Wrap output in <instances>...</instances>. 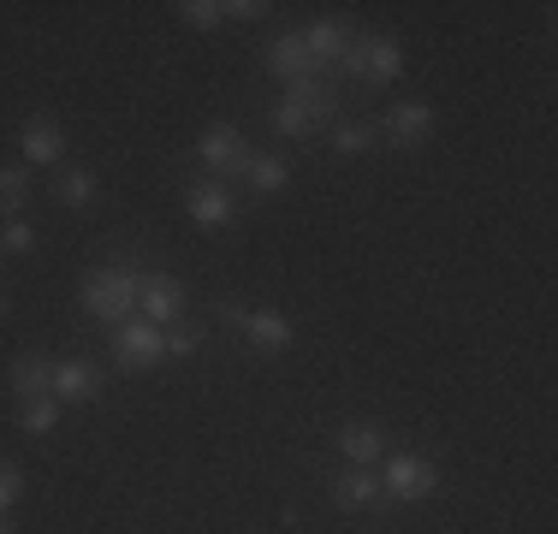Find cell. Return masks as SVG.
I'll use <instances>...</instances> for the list:
<instances>
[{
  "label": "cell",
  "mask_w": 558,
  "mask_h": 534,
  "mask_svg": "<svg viewBox=\"0 0 558 534\" xmlns=\"http://www.w3.org/2000/svg\"><path fill=\"white\" fill-rule=\"evenodd\" d=\"M380 493H387V505H422V499L440 493V470H434L428 458H410V451H387Z\"/></svg>",
  "instance_id": "cell-4"
},
{
  "label": "cell",
  "mask_w": 558,
  "mask_h": 534,
  "mask_svg": "<svg viewBox=\"0 0 558 534\" xmlns=\"http://www.w3.org/2000/svg\"><path fill=\"white\" fill-rule=\"evenodd\" d=\"M31 208V167H0V220H24Z\"/></svg>",
  "instance_id": "cell-20"
},
{
  "label": "cell",
  "mask_w": 558,
  "mask_h": 534,
  "mask_svg": "<svg viewBox=\"0 0 558 534\" xmlns=\"http://www.w3.org/2000/svg\"><path fill=\"white\" fill-rule=\"evenodd\" d=\"M375 137H387L392 149H422V143L434 137V101L410 96V101H392L387 113H380Z\"/></svg>",
  "instance_id": "cell-7"
},
{
  "label": "cell",
  "mask_w": 558,
  "mask_h": 534,
  "mask_svg": "<svg viewBox=\"0 0 558 534\" xmlns=\"http://www.w3.org/2000/svg\"><path fill=\"white\" fill-rule=\"evenodd\" d=\"M351 43H356V31L344 19H315L310 31H303V48H310V60L322 65V72H327V65L339 72V60L351 53Z\"/></svg>",
  "instance_id": "cell-16"
},
{
  "label": "cell",
  "mask_w": 558,
  "mask_h": 534,
  "mask_svg": "<svg viewBox=\"0 0 558 534\" xmlns=\"http://www.w3.org/2000/svg\"><path fill=\"white\" fill-rule=\"evenodd\" d=\"M19 499H24V470L12 458H0V517H7Z\"/></svg>",
  "instance_id": "cell-26"
},
{
  "label": "cell",
  "mask_w": 558,
  "mask_h": 534,
  "mask_svg": "<svg viewBox=\"0 0 558 534\" xmlns=\"http://www.w3.org/2000/svg\"><path fill=\"white\" fill-rule=\"evenodd\" d=\"M339 77H356V84H398L404 77V43L398 36H356L351 53L339 60Z\"/></svg>",
  "instance_id": "cell-3"
},
{
  "label": "cell",
  "mask_w": 558,
  "mask_h": 534,
  "mask_svg": "<svg viewBox=\"0 0 558 534\" xmlns=\"http://www.w3.org/2000/svg\"><path fill=\"white\" fill-rule=\"evenodd\" d=\"M184 303H191L184 279H172V274H143V286H137V315H143V320L172 327V320H184Z\"/></svg>",
  "instance_id": "cell-10"
},
{
  "label": "cell",
  "mask_w": 558,
  "mask_h": 534,
  "mask_svg": "<svg viewBox=\"0 0 558 534\" xmlns=\"http://www.w3.org/2000/svg\"><path fill=\"white\" fill-rule=\"evenodd\" d=\"M19 155H24V167H65V131H60L48 113L24 119V131H19Z\"/></svg>",
  "instance_id": "cell-12"
},
{
  "label": "cell",
  "mask_w": 558,
  "mask_h": 534,
  "mask_svg": "<svg viewBox=\"0 0 558 534\" xmlns=\"http://www.w3.org/2000/svg\"><path fill=\"white\" fill-rule=\"evenodd\" d=\"M161 363H167V339H161V327H155V320L131 315L125 327H113V368L149 374V368H161Z\"/></svg>",
  "instance_id": "cell-6"
},
{
  "label": "cell",
  "mask_w": 558,
  "mask_h": 534,
  "mask_svg": "<svg viewBox=\"0 0 558 534\" xmlns=\"http://www.w3.org/2000/svg\"><path fill=\"white\" fill-rule=\"evenodd\" d=\"M244 179H250V191H256V196H274V191H286V184H291V160L279 149H250Z\"/></svg>",
  "instance_id": "cell-18"
},
{
  "label": "cell",
  "mask_w": 558,
  "mask_h": 534,
  "mask_svg": "<svg viewBox=\"0 0 558 534\" xmlns=\"http://www.w3.org/2000/svg\"><path fill=\"white\" fill-rule=\"evenodd\" d=\"M333 451L351 470H380V458H387V427L380 422H344V427H333Z\"/></svg>",
  "instance_id": "cell-11"
},
{
  "label": "cell",
  "mask_w": 558,
  "mask_h": 534,
  "mask_svg": "<svg viewBox=\"0 0 558 534\" xmlns=\"http://www.w3.org/2000/svg\"><path fill=\"white\" fill-rule=\"evenodd\" d=\"M196 160L208 167V179H244V160H250V137L238 125H208L203 143H196Z\"/></svg>",
  "instance_id": "cell-8"
},
{
  "label": "cell",
  "mask_w": 558,
  "mask_h": 534,
  "mask_svg": "<svg viewBox=\"0 0 558 534\" xmlns=\"http://www.w3.org/2000/svg\"><path fill=\"white\" fill-rule=\"evenodd\" d=\"M268 0H226V19H238V24H256V19H268Z\"/></svg>",
  "instance_id": "cell-27"
},
{
  "label": "cell",
  "mask_w": 558,
  "mask_h": 534,
  "mask_svg": "<svg viewBox=\"0 0 558 534\" xmlns=\"http://www.w3.org/2000/svg\"><path fill=\"white\" fill-rule=\"evenodd\" d=\"M137 286H143V267L137 262H108V267H89L84 279H77V310L89 320H101V327H125L131 315H137Z\"/></svg>",
  "instance_id": "cell-1"
},
{
  "label": "cell",
  "mask_w": 558,
  "mask_h": 534,
  "mask_svg": "<svg viewBox=\"0 0 558 534\" xmlns=\"http://www.w3.org/2000/svg\"><path fill=\"white\" fill-rule=\"evenodd\" d=\"M0 250H7V256H31V250H36V226L31 220H7V226H0Z\"/></svg>",
  "instance_id": "cell-25"
},
{
  "label": "cell",
  "mask_w": 558,
  "mask_h": 534,
  "mask_svg": "<svg viewBox=\"0 0 558 534\" xmlns=\"http://www.w3.org/2000/svg\"><path fill=\"white\" fill-rule=\"evenodd\" d=\"M161 339H167V363H191V356L208 344V327H196V320H172V327H161Z\"/></svg>",
  "instance_id": "cell-23"
},
{
  "label": "cell",
  "mask_w": 558,
  "mask_h": 534,
  "mask_svg": "<svg viewBox=\"0 0 558 534\" xmlns=\"http://www.w3.org/2000/svg\"><path fill=\"white\" fill-rule=\"evenodd\" d=\"M0 534H12V529H7V517H0Z\"/></svg>",
  "instance_id": "cell-29"
},
{
  "label": "cell",
  "mask_w": 558,
  "mask_h": 534,
  "mask_svg": "<svg viewBox=\"0 0 558 534\" xmlns=\"http://www.w3.org/2000/svg\"><path fill=\"white\" fill-rule=\"evenodd\" d=\"M48 398H60L65 404H96L101 398V368L84 363V356H65V363H54V386H48Z\"/></svg>",
  "instance_id": "cell-14"
},
{
  "label": "cell",
  "mask_w": 558,
  "mask_h": 534,
  "mask_svg": "<svg viewBox=\"0 0 558 534\" xmlns=\"http://www.w3.org/2000/svg\"><path fill=\"white\" fill-rule=\"evenodd\" d=\"M339 89L333 77H303V84H286V96L268 107V125L279 137H315V131L339 125Z\"/></svg>",
  "instance_id": "cell-2"
},
{
  "label": "cell",
  "mask_w": 558,
  "mask_h": 534,
  "mask_svg": "<svg viewBox=\"0 0 558 534\" xmlns=\"http://www.w3.org/2000/svg\"><path fill=\"white\" fill-rule=\"evenodd\" d=\"M220 315L232 320V327L244 332V344H250V351H262V356L291 351V339H298V327H291L286 315H274V310H244V303L220 298Z\"/></svg>",
  "instance_id": "cell-5"
},
{
  "label": "cell",
  "mask_w": 558,
  "mask_h": 534,
  "mask_svg": "<svg viewBox=\"0 0 558 534\" xmlns=\"http://www.w3.org/2000/svg\"><path fill=\"white\" fill-rule=\"evenodd\" d=\"M268 72L279 84H303V77H327L322 65L310 60V48H303V31H279L268 43Z\"/></svg>",
  "instance_id": "cell-15"
},
{
  "label": "cell",
  "mask_w": 558,
  "mask_h": 534,
  "mask_svg": "<svg viewBox=\"0 0 558 534\" xmlns=\"http://www.w3.org/2000/svg\"><path fill=\"white\" fill-rule=\"evenodd\" d=\"M179 19L191 31H220L226 24V0H179Z\"/></svg>",
  "instance_id": "cell-24"
},
{
  "label": "cell",
  "mask_w": 558,
  "mask_h": 534,
  "mask_svg": "<svg viewBox=\"0 0 558 534\" xmlns=\"http://www.w3.org/2000/svg\"><path fill=\"white\" fill-rule=\"evenodd\" d=\"M7 386H12V398H43L48 386H54V363H48L43 351H24V356H12V368H7Z\"/></svg>",
  "instance_id": "cell-17"
},
{
  "label": "cell",
  "mask_w": 558,
  "mask_h": 534,
  "mask_svg": "<svg viewBox=\"0 0 558 534\" xmlns=\"http://www.w3.org/2000/svg\"><path fill=\"white\" fill-rule=\"evenodd\" d=\"M101 196V179L89 167H60V179H54V203L65 214H77V208H89Z\"/></svg>",
  "instance_id": "cell-19"
},
{
  "label": "cell",
  "mask_w": 558,
  "mask_h": 534,
  "mask_svg": "<svg viewBox=\"0 0 558 534\" xmlns=\"http://www.w3.org/2000/svg\"><path fill=\"white\" fill-rule=\"evenodd\" d=\"M184 214H191L203 232H226V226L238 220L232 184H220V179H191V184H184Z\"/></svg>",
  "instance_id": "cell-9"
},
{
  "label": "cell",
  "mask_w": 558,
  "mask_h": 534,
  "mask_svg": "<svg viewBox=\"0 0 558 534\" xmlns=\"http://www.w3.org/2000/svg\"><path fill=\"white\" fill-rule=\"evenodd\" d=\"M327 143H333V155H344V160H356V155H368L375 149V125H368V119H339L333 131H327Z\"/></svg>",
  "instance_id": "cell-21"
},
{
  "label": "cell",
  "mask_w": 558,
  "mask_h": 534,
  "mask_svg": "<svg viewBox=\"0 0 558 534\" xmlns=\"http://www.w3.org/2000/svg\"><path fill=\"white\" fill-rule=\"evenodd\" d=\"M12 315V298H7V291H0V320H7Z\"/></svg>",
  "instance_id": "cell-28"
},
{
  "label": "cell",
  "mask_w": 558,
  "mask_h": 534,
  "mask_svg": "<svg viewBox=\"0 0 558 534\" xmlns=\"http://www.w3.org/2000/svg\"><path fill=\"white\" fill-rule=\"evenodd\" d=\"M327 499H333L339 511H380V505H387L380 470H339L333 481H327Z\"/></svg>",
  "instance_id": "cell-13"
},
{
  "label": "cell",
  "mask_w": 558,
  "mask_h": 534,
  "mask_svg": "<svg viewBox=\"0 0 558 534\" xmlns=\"http://www.w3.org/2000/svg\"><path fill=\"white\" fill-rule=\"evenodd\" d=\"M19 427L24 434H36V439H48L60 427V398H19Z\"/></svg>",
  "instance_id": "cell-22"
}]
</instances>
